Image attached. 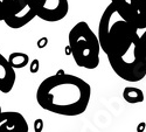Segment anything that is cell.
Here are the masks:
<instances>
[{
  "label": "cell",
  "instance_id": "1",
  "mask_svg": "<svg viewBox=\"0 0 146 132\" xmlns=\"http://www.w3.org/2000/svg\"><path fill=\"white\" fill-rule=\"evenodd\" d=\"M101 49L115 74L127 82H139L146 76V66L139 54L138 29L126 22L110 3L98 23Z\"/></svg>",
  "mask_w": 146,
  "mask_h": 132
},
{
  "label": "cell",
  "instance_id": "2",
  "mask_svg": "<svg viewBox=\"0 0 146 132\" xmlns=\"http://www.w3.org/2000/svg\"><path fill=\"white\" fill-rule=\"evenodd\" d=\"M91 98V87L71 74H55L44 78L36 90V102L55 115L75 117L86 112Z\"/></svg>",
  "mask_w": 146,
  "mask_h": 132
},
{
  "label": "cell",
  "instance_id": "3",
  "mask_svg": "<svg viewBox=\"0 0 146 132\" xmlns=\"http://www.w3.org/2000/svg\"><path fill=\"white\" fill-rule=\"evenodd\" d=\"M68 42L75 63L84 69H96L100 64L101 46L98 36L86 21H80L68 34Z\"/></svg>",
  "mask_w": 146,
  "mask_h": 132
},
{
  "label": "cell",
  "instance_id": "4",
  "mask_svg": "<svg viewBox=\"0 0 146 132\" xmlns=\"http://www.w3.org/2000/svg\"><path fill=\"white\" fill-rule=\"evenodd\" d=\"M4 22L13 29H19L36 18V11L33 0H0Z\"/></svg>",
  "mask_w": 146,
  "mask_h": 132
},
{
  "label": "cell",
  "instance_id": "5",
  "mask_svg": "<svg viewBox=\"0 0 146 132\" xmlns=\"http://www.w3.org/2000/svg\"><path fill=\"white\" fill-rule=\"evenodd\" d=\"M118 14L139 29H146V0H111Z\"/></svg>",
  "mask_w": 146,
  "mask_h": 132
},
{
  "label": "cell",
  "instance_id": "6",
  "mask_svg": "<svg viewBox=\"0 0 146 132\" xmlns=\"http://www.w3.org/2000/svg\"><path fill=\"white\" fill-rule=\"evenodd\" d=\"M36 17L47 22L63 20L69 12L68 0H33Z\"/></svg>",
  "mask_w": 146,
  "mask_h": 132
},
{
  "label": "cell",
  "instance_id": "7",
  "mask_svg": "<svg viewBox=\"0 0 146 132\" xmlns=\"http://www.w3.org/2000/svg\"><path fill=\"white\" fill-rule=\"evenodd\" d=\"M26 118L17 111L0 112V132H28Z\"/></svg>",
  "mask_w": 146,
  "mask_h": 132
},
{
  "label": "cell",
  "instance_id": "8",
  "mask_svg": "<svg viewBox=\"0 0 146 132\" xmlns=\"http://www.w3.org/2000/svg\"><path fill=\"white\" fill-rule=\"evenodd\" d=\"M17 80L15 69L12 67L8 60L0 53V92L8 94L12 91Z\"/></svg>",
  "mask_w": 146,
  "mask_h": 132
},
{
  "label": "cell",
  "instance_id": "9",
  "mask_svg": "<svg viewBox=\"0 0 146 132\" xmlns=\"http://www.w3.org/2000/svg\"><path fill=\"white\" fill-rule=\"evenodd\" d=\"M123 98L130 104H137L144 102V92L136 87H126L123 90Z\"/></svg>",
  "mask_w": 146,
  "mask_h": 132
},
{
  "label": "cell",
  "instance_id": "10",
  "mask_svg": "<svg viewBox=\"0 0 146 132\" xmlns=\"http://www.w3.org/2000/svg\"><path fill=\"white\" fill-rule=\"evenodd\" d=\"M9 64L13 67L14 69H21L28 66L29 63V56L25 53H12L9 57L7 58Z\"/></svg>",
  "mask_w": 146,
  "mask_h": 132
},
{
  "label": "cell",
  "instance_id": "11",
  "mask_svg": "<svg viewBox=\"0 0 146 132\" xmlns=\"http://www.w3.org/2000/svg\"><path fill=\"white\" fill-rule=\"evenodd\" d=\"M139 54H140V57L143 60L144 64L146 66V29L145 32L140 35L139 38Z\"/></svg>",
  "mask_w": 146,
  "mask_h": 132
},
{
  "label": "cell",
  "instance_id": "12",
  "mask_svg": "<svg viewBox=\"0 0 146 132\" xmlns=\"http://www.w3.org/2000/svg\"><path fill=\"white\" fill-rule=\"evenodd\" d=\"M36 67L39 68V61H38V60H34L33 63H32V71H35L36 70Z\"/></svg>",
  "mask_w": 146,
  "mask_h": 132
},
{
  "label": "cell",
  "instance_id": "13",
  "mask_svg": "<svg viewBox=\"0 0 146 132\" xmlns=\"http://www.w3.org/2000/svg\"><path fill=\"white\" fill-rule=\"evenodd\" d=\"M1 111H3V110H1V106H0V112H1Z\"/></svg>",
  "mask_w": 146,
  "mask_h": 132
}]
</instances>
